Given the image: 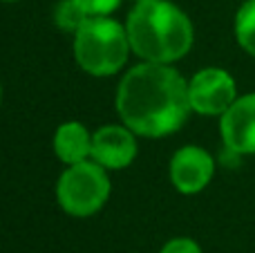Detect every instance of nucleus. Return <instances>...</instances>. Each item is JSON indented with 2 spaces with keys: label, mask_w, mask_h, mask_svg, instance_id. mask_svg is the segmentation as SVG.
Returning a JSON list of instances; mask_svg holds the SVG:
<instances>
[{
  "label": "nucleus",
  "mask_w": 255,
  "mask_h": 253,
  "mask_svg": "<svg viewBox=\"0 0 255 253\" xmlns=\"http://www.w3.org/2000/svg\"><path fill=\"white\" fill-rule=\"evenodd\" d=\"M117 112L139 137H166L186 124L193 112L188 81L172 65L139 63L117 88Z\"/></svg>",
  "instance_id": "nucleus-1"
},
{
  "label": "nucleus",
  "mask_w": 255,
  "mask_h": 253,
  "mask_svg": "<svg viewBox=\"0 0 255 253\" xmlns=\"http://www.w3.org/2000/svg\"><path fill=\"white\" fill-rule=\"evenodd\" d=\"M130 47L141 61L172 65L190 52L193 22L168 0H139L126 18Z\"/></svg>",
  "instance_id": "nucleus-2"
},
{
  "label": "nucleus",
  "mask_w": 255,
  "mask_h": 253,
  "mask_svg": "<svg viewBox=\"0 0 255 253\" xmlns=\"http://www.w3.org/2000/svg\"><path fill=\"white\" fill-rule=\"evenodd\" d=\"M132 52L126 25L110 16H90L74 34V56L81 70L92 76H112Z\"/></svg>",
  "instance_id": "nucleus-3"
},
{
  "label": "nucleus",
  "mask_w": 255,
  "mask_h": 253,
  "mask_svg": "<svg viewBox=\"0 0 255 253\" xmlns=\"http://www.w3.org/2000/svg\"><path fill=\"white\" fill-rule=\"evenodd\" d=\"M110 197L108 170L94 159L72 164L63 170L56 184V200L67 215L90 218L106 206Z\"/></svg>",
  "instance_id": "nucleus-4"
},
{
  "label": "nucleus",
  "mask_w": 255,
  "mask_h": 253,
  "mask_svg": "<svg viewBox=\"0 0 255 253\" xmlns=\"http://www.w3.org/2000/svg\"><path fill=\"white\" fill-rule=\"evenodd\" d=\"M188 99L197 115L222 117L238 99V85L222 67H204L188 81Z\"/></svg>",
  "instance_id": "nucleus-5"
},
{
  "label": "nucleus",
  "mask_w": 255,
  "mask_h": 253,
  "mask_svg": "<svg viewBox=\"0 0 255 253\" xmlns=\"http://www.w3.org/2000/svg\"><path fill=\"white\" fill-rule=\"evenodd\" d=\"M220 132L233 155H255V92L242 94L220 117Z\"/></svg>",
  "instance_id": "nucleus-6"
},
{
  "label": "nucleus",
  "mask_w": 255,
  "mask_h": 253,
  "mask_svg": "<svg viewBox=\"0 0 255 253\" xmlns=\"http://www.w3.org/2000/svg\"><path fill=\"white\" fill-rule=\"evenodd\" d=\"M215 159L202 146H184L170 159V182L184 195H195L211 184Z\"/></svg>",
  "instance_id": "nucleus-7"
},
{
  "label": "nucleus",
  "mask_w": 255,
  "mask_h": 253,
  "mask_svg": "<svg viewBox=\"0 0 255 253\" xmlns=\"http://www.w3.org/2000/svg\"><path fill=\"white\" fill-rule=\"evenodd\" d=\"M136 157V134L126 124H110L92 134V157L106 170L128 168Z\"/></svg>",
  "instance_id": "nucleus-8"
},
{
  "label": "nucleus",
  "mask_w": 255,
  "mask_h": 253,
  "mask_svg": "<svg viewBox=\"0 0 255 253\" xmlns=\"http://www.w3.org/2000/svg\"><path fill=\"white\" fill-rule=\"evenodd\" d=\"M54 152L63 164L72 166L92 157V132L81 121H65L54 134Z\"/></svg>",
  "instance_id": "nucleus-9"
},
{
  "label": "nucleus",
  "mask_w": 255,
  "mask_h": 253,
  "mask_svg": "<svg viewBox=\"0 0 255 253\" xmlns=\"http://www.w3.org/2000/svg\"><path fill=\"white\" fill-rule=\"evenodd\" d=\"M235 38L240 47L255 58V0H247L235 13Z\"/></svg>",
  "instance_id": "nucleus-10"
},
{
  "label": "nucleus",
  "mask_w": 255,
  "mask_h": 253,
  "mask_svg": "<svg viewBox=\"0 0 255 253\" xmlns=\"http://www.w3.org/2000/svg\"><path fill=\"white\" fill-rule=\"evenodd\" d=\"M88 18L90 16L74 2V0H61V2L56 4V11H54L56 25L61 27L63 31H72V34H76Z\"/></svg>",
  "instance_id": "nucleus-11"
},
{
  "label": "nucleus",
  "mask_w": 255,
  "mask_h": 253,
  "mask_svg": "<svg viewBox=\"0 0 255 253\" xmlns=\"http://www.w3.org/2000/svg\"><path fill=\"white\" fill-rule=\"evenodd\" d=\"M88 16H110L117 7L121 4V0H74Z\"/></svg>",
  "instance_id": "nucleus-12"
},
{
  "label": "nucleus",
  "mask_w": 255,
  "mask_h": 253,
  "mask_svg": "<svg viewBox=\"0 0 255 253\" xmlns=\"http://www.w3.org/2000/svg\"><path fill=\"white\" fill-rule=\"evenodd\" d=\"M159 253H204V251L190 238H175V240H168Z\"/></svg>",
  "instance_id": "nucleus-13"
},
{
  "label": "nucleus",
  "mask_w": 255,
  "mask_h": 253,
  "mask_svg": "<svg viewBox=\"0 0 255 253\" xmlns=\"http://www.w3.org/2000/svg\"><path fill=\"white\" fill-rule=\"evenodd\" d=\"M0 101H2V85H0Z\"/></svg>",
  "instance_id": "nucleus-14"
},
{
  "label": "nucleus",
  "mask_w": 255,
  "mask_h": 253,
  "mask_svg": "<svg viewBox=\"0 0 255 253\" xmlns=\"http://www.w3.org/2000/svg\"><path fill=\"white\" fill-rule=\"evenodd\" d=\"M2 2H16V0H2Z\"/></svg>",
  "instance_id": "nucleus-15"
},
{
  "label": "nucleus",
  "mask_w": 255,
  "mask_h": 253,
  "mask_svg": "<svg viewBox=\"0 0 255 253\" xmlns=\"http://www.w3.org/2000/svg\"><path fill=\"white\" fill-rule=\"evenodd\" d=\"M136 2H139V0H136Z\"/></svg>",
  "instance_id": "nucleus-16"
}]
</instances>
